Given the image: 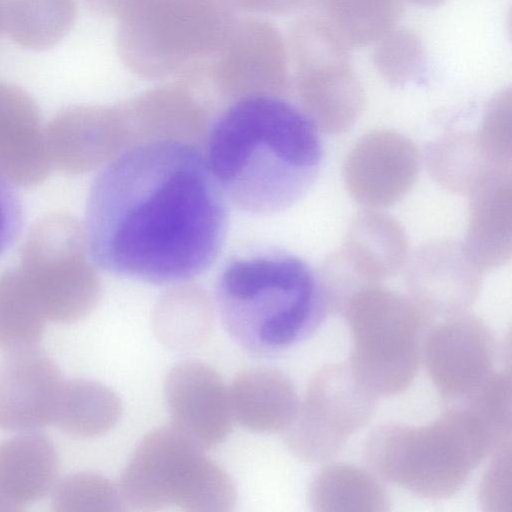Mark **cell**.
I'll list each match as a JSON object with an SVG mask.
<instances>
[{
    "mask_svg": "<svg viewBox=\"0 0 512 512\" xmlns=\"http://www.w3.org/2000/svg\"><path fill=\"white\" fill-rule=\"evenodd\" d=\"M405 266L409 296L430 317L467 312L480 292L483 271L471 261L462 243H426Z\"/></svg>",
    "mask_w": 512,
    "mask_h": 512,
    "instance_id": "obj_14",
    "label": "cell"
},
{
    "mask_svg": "<svg viewBox=\"0 0 512 512\" xmlns=\"http://www.w3.org/2000/svg\"><path fill=\"white\" fill-rule=\"evenodd\" d=\"M122 107L72 105L59 111L45 127L52 168L68 174L88 172L116 150Z\"/></svg>",
    "mask_w": 512,
    "mask_h": 512,
    "instance_id": "obj_17",
    "label": "cell"
},
{
    "mask_svg": "<svg viewBox=\"0 0 512 512\" xmlns=\"http://www.w3.org/2000/svg\"><path fill=\"white\" fill-rule=\"evenodd\" d=\"M51 505L56 512L127 510L119 485L93 472L73 473L55 484Z\"/></svg>",
    "mask_w": 512,
    "mask_h": 512,
    "instance_id": "obj_30",
    "label": "cell"
},
{
    "mask_svg": "<svg viewBox=\"0 0 512 512\" xmlns=\"http://www.w3.org/2000/svg\"><path fill=\"white\" fill-rule=\"evenodd\" d=\"M478 487L483 510L511 512V440L496 447Z\"/></svg>",
    "mask_w": 512,
    "mask_h": 512,
    "instance_id": "obj_34",
    "label": "cell"
},
{
    "mask_svg": "<svg viewBox=\"0 0 512 512\" xmlns=\"http://www.w3.org/2000/svg\"><path fill=\"white\" fill-rule=\"evenodd\" d=\"M14 185L0 173V255L14 244L23 225L22 203Z\"/></svg>",
    "mask_w": 512,
    "mask_h": 512,
    "instance_id": "obj_35",
    "label": "cell"
},
{
    "mask_svg": "<svg viewBox=\"0 0 512 512\" xmlns=\"http://www.w3.org/2000/svg\"><path fill=\"white\" fill-rule=\"evenodd\" d=\"M303 111L327 134L347 131L365 107V92L345 52L311 55L294 66Z\"/></svg>",
    "mask_w": 512,
    "mask_h": 512,
    "instance_id": "obj_16",
    "label": "cell"
},
{
    "mask_svg": "<svg viewBox=\"0 0 512 512\" xmlns=\"http://www.w3.org/2000/svg\"><path fill=\"white\" fill-rule=\"evenodd\" d=\"M6 0H0V33L3 31V12Z\"/></svg>",
    "mask_w": 512,
    "mask_h": 512,
    "instance_id": "obj_38",
    "label": "cell"
},
{
    "mask_svg": "<svg viewBox=\"0 0 512 512\" xmlns=\"http://www.w3.org/2000/svg\"><path fill=\"white\" fill-rule=\"evenodd\" d=\"M58 455L44 435L23 432L0 443V512L22 511L56 483Z\"/></svg>",
    "mask_w": 512,
    "mask_h": 512,
    "instance_id": "obj_20",
    "label": "cell"
},
{
    "mask_svg": "<svg viewBox=\"0 0 512 512\" xmlns=\"http://www.w3.org/2000/svg\"><path fill=\"white\" fill-rule=\"evenodd\" d=\"M51 168L38 105L22 88L0 82V173L15 185L34 187Z\"/></svg>",
    "mask_w": 512,
    "mask_h": 512,
    "instance_id": "obj_18",
    "label": "cell"
},
{
    "mask_svg": "<svg viewBox=\"0 0 512 512\" xmlns=\"http://www.w3.org/2000/svg\"><path fill=\"white\" fill-rule=\"evenodd\" d=\"M499 445L469 408L449 404L427 424L378 426L367 438L365 458L385 481L420 498L443 500L456 495Z\"/></svg>",
    "mask_w": 512,
    "mask_h": 512,
    "instance_id": "obj_4",
    "label": "cell"
},
{
    "mask_svg": "<svg viewBox=\"0 0 512 512\" xmlns=\"http://www.w3.org/2000/svg\"><path fill=\"white\" fill-rule=\"evenodd\" d=\"M182 76L192 85L210 84L234 101L258 94L279 95L288 86V47L269 22L235 17L216 49Z\"/></svg>",
    "mask_w": 512,
    "mask_h": 512,
    "instance_id": "obj_10",
    "label": "cell"
},
{
    "mask_svg": "<svg viewBox=\"0 0 512 512\" xmlns=\"http://www.w3.org/2000/svg\"><path fill=\"white\" fill-rule=\"evenodd\" d=\"M310 508L316 512H386L389 496L368 471L348 464H331L313 477L308 490Z\"/></svg>",
    "mask_w": 512,
    "mask_h": 512,
    "instance_id": "obj_24",
    "label": "cell"
},
{
    "mask_svg": "<svg viewBox=\"0 0 512 512\" xmlns=\"http://www.w3.org/2000/svg\"><path fill=\"white\" fill-rule=\"evenodd\" d=\"M228 393L233 421L257 433L285 430L299 405L291 380L272 368L241 371L232 380Z\"/></svg>",
    "mask_w": 512,
    "mask_h": 512,
    "instance_id": "obj_21",
    "label": "cell"
},
{
    "mask_svg": "<svg viewBox=\"0 0 512 512\" xmlns=\"http://www.w3.org/2000/svg\"><path fill=\"white\" fill-rule=\"evenodd\" d=\"M88 253L84 226L72 215H47L29 231L17 270L46 320L77 322L96 307L100 283Z\"/></svg>",
    "mask_w": 512,
    "mask_h": 512,
    "instance_id": "obj_8",
    "label": "cell"
},
{
    "mask_svg": "<svg viewBox=\"0 0 512 512\" xmlns=\"http://www.w3.org/2000/svg\"><path fill=\"white\" fill-rule=\"evenodd\" d=\"M511 89L496 94L488 103L476 135L486 161L495 169L511 170L512 163Z\"/></svg>",
    "mask_w": 512,
    "mask_h": 512,
    "instance_id": "obj_33",
    "label": "cell"
},
{
    "mask_svg": "<svg viewBox=\"0 0 512 512\" xmlns=\"http://www.w3.org/2000/svg\"><path fill=\"white\" fill-rule=\"evenodd\" d=\"M226 198L192 144L156 139L115 156L87 200L89 254L104 271L178 284L207 270L227 234Z\"/></svg>",
    "mask_w": 512,
    "mask_h": 512,
    "instance_id": "obj_1",
    "label": "cell"
},
{
    "mask_svg": "<svg viewBox=\"0 0 512 512\" xmlns=\"http://www.w3.org/2000/svg\"><path fill=\"white\" fill-rule=\"evenodd\" d=\"M415 5L433 7L441 4L445 0H407Z\"/></svg>",
    "mask_w": 512,
    "mask_h": 512,
    "instance_id": "obj_37",
    "label": "cell"
},
{
    "mask_svg": "<svg viewBox=\"0 0 512 512\" xmlns=\"http://www.w3.org/2000/svg\"><path fill=\"white\" fill-rule=\"evenodd\" d=\"M164 398L172 426L205 450L219 445L232 430L228 387L204 362L176 364L165 378Z\"/></svg>",
    "mask_w": 512,
    "mask_h": 512,
    "instance_id": "obj_13",
    "label": "cell"
},
{
    "mask_svg": "<svg viewBox=\"0 0 512 512\" xmlns=\"http://www.w3.org/2000/svg\"><path fill=\"white\" fill-rule=\"evenodd\" d=\"M215 296L227 333L243 349L259 355L303 342L332 309L319 271L276 250L228 260L218 276Z\"/></svg>",
    "mask_w": 512,
    "mask_h": 512,
    "instance_id": "obj_3",
    "label": "cell"
},
{
    "mask_svg": "<svg viewBox=\"0 0 512 512\" xmlns=\"http://www.w3.org/2000/svg\"><path fill=\"white\" fill-rule=\"evenodd\" d=\"M377 398L348 362L323 366L311 377L296 414L285 429L287 449L307 463L331 459L367 425Z\"/></svg>",
    "mask_w": 512,
    "mask_h": 512,
    "instance_id": "obj_9",
    "label": "cell"
},
{
    "mask_svg": "<svg viewBox=\"0 0 512 512\" xmlns=\"http://www.w3.org/2000/svg\"><path fill=\"white\" fill-rule=\"evenodd\" d=\"M46 321L18 270L0 274V350L37 346Z\"/></svg>",
    "mask_w": 512,
    "mask_h": 512,
    "instance_id": "obj_28",
    "label": "cell"
},
{
    "mask_svg": "<svg viewBox=\"0 0 512 512\" xmlns=\"http://www.w3.org/2000/svg\"><path fill=\"white\" fill-rule=\"evenodd\" d=\"M325 20L348 45L377 42L394 28L399 0H320Z\"/></svg>",
    "mask_w": 512,
    "mask_h": 512,
    "instance_id": "obj_29",
    "label": "cell"
},
{
    "mask_svg": "<svg viewBox=\"0 0 512 512\" xmlns=\"http://www.w3.org/2000/svg\"><path fill=\"white\" fill-rule=\"evenodd\" d=\"M419 164L411 139L395 130L376 129L363 135L348 153L345 186L353 200L366 208L389 207L412 188Z\"/></svg>",
    "mask_w": 512,
    "mask_h": 512,
    "instance_id": "obj_12",
    "label": "cell"
},
{
    "mask_svg": "<svg viewBox=\"0 0 512 512\" xmlns=\"http://www.w3.org/2000/svg\"><path fill=\"white\" fill-rule=\"evenodd\" d=\"M512 380L509 369L494 371L467 399L469 408L491 431L498 443L511 440Z\"/></svg>",
    "mask_w": 512,
    "mask_h": 512,
    "instance_id": "obj_32",
    "label": "cell"
},
{
    "mask_svg": "<svg viewBox=\"0 0 512 512\" xmlns=\"http://www.w3.org/2000/svg\"><path fill=\"white\" fill-rule=\"evenodd\" d=\"M351 337L348 363L378 397L402 393L419 368L431 317L410 297L379 283L355 289L340 307Z\"/></svg>",
    "mask_w": 512,
    "mask_h": 512,
    "instance_id": "obj_7",
    "label": "cell"
},
{
    "mask_svg": "<svg viewBox=\"0 0 512 512\" xmlns=\"http://www.w3.org/2000/svg\"><path fill=\"white\" fill-rule=\"evenodd\" d=\"M118 485L126 508L141 512H228L237 497L229 474L172 425L142 438Z\"/></svg>",
    "mask_w": 512,
    "mask_h": 512,
    "instance_id": "obj_5",
    "label": "cell"
},
{
    "mask_svg": "<svg viewBox=\"0 0 512 512\" xmlns=\"http://www.w3.org/2000/svg\"><path fill=\"white\" fill-rule=\"evenodd\" d=\"M121 415V400L112 389L77 378L64 380L52 423L70 436L93 438L114 428Z\"/></svg>",
    "mask_w": 512,
    "mask_h": 512,
    "instance_id": "obj_23",
    "label": "cell"
},
{
    "mask_svg": "<svg viewBox=\"0 0 512 512\" xmlns=\"http://www.w3.org/2000/svg\"><path fill=\"white\" fill-rule=\"evenodd\" d=\"M318 128L279 95L237 99L219 116L206 161L225 198L256 215L284 211L310 189L322 162Z\"/></svg>",
    "mask_w": 512,
    "mask_h": 512,
    "instance_id": "obj_2",
    "label": "cell"
},
{
    "mask_svg": "<svg viewBox=\"0 0 512 512\" xmlns=\"http://www.w3.org/2000/svg\"><path fill=\"white\" fill-rule=\"evenodd\" d=\"M231 8L253 13H289L319 6L320 0H226Z\"/></svg>",
    "mask_w": 512,
    "mask_h": 512,
    "instance_id": "obj_36",
    "label": "cell"
},
{
    "mask_svg": "<svg viewBox=\"0 0 512 512\" xmlns=\"http://www.w3.org/2000/svg\"><path fill=\"white\" fill-rule=\"evenodd\" d=\"M469 222L463 244L482 271L505 264L512 251L511 170L485 175L469 192Z\"/></svg>",
    "mask_w": 512,
    "mask_h": 512,
    "instance_id": "obj_19",
    "label": "cell"
},
{
    "mask_svg": "<svg viewBox=\"0 0 512 512\" xmlns=\"http://www.w3.org/2000/svg\"><path fill=\"white\" fill-rule=\"evenodd\" d=\"M76 17V0H6L3 30L18 46L44 51L69 33Z\"/></svg>",
    "mask_w": 512,
    "mask_h": 512,
    "instance_id": "obj_25",
    "label": "cell"
},
{
    "mask_svg": "<svg viewBox=\"0 0 512 512\" xmlns=\"http://www.w3.org/2000/svg\"><path fill=\"white\" fill-rule=\"evenodd\" d=\"M431 176L443 188L469 193L488 173L499 170L485 159L476 135L453 133L431 143L427 151Z\"/></svg>",
    "mask_w": 512,
    "mask_h": 512,
    "instance_id": "obj_26",
    "label": "cell"
},
{
    "mask_svg": "<svg viewBox=\"0 0 512 512\" xmlns=\"http://www.w3.org/2000/svg\"><path fill=\"white\" fill-rule=\"evenodd\" d=\"M208 299L196 291H178L164 297L153 312V329L159 340L174 349L201 344L212 327Z\"/></svg>",
    "mask_w": 512,
    "mask_h": 512,
    "instance_id": "obj_27",
    "label": "cell"
},
{
    "mask_svg": "<svg viewBox=\"0 0 512 512\" xmlns=\"http://www.w3.org/2000/svg\"><path fill=\"white\" fill-rule=\"evenodd\" d=\"M421 357L442 399L459 404L495 371L496 343L484 321L463 312L442 318L425 334Z\"/></svg>",
    "mask_w": 512,
    "mask_h": 512,
    "instance_id": "obj_11",
    "label": "cell"
},
{
    "mask_svg": "<svg viewBox=\"0 0 512 512\" xmlns=\"http://www.w3.org/2000/svg\"><path fill=\"white\" fill-rule=\"evenodd\" d=\"M341 252L362 280L379 283L406 265L409 243L397 219L369 209L352 219Z\"/></svg>",
    "mask_w": 512,
    "mask_h": 512,
    "instance_id": "obj_22",
    "label": "cell"
},
{
    "mask_svg": "<svg viewBox=\"0 0 512 512\" xmlns=\"http://www.w3.org/2000/svg\"><path fill=\"white\" fill-rule=\"evenodd\" d=\"M233 11L226 0H140L118 17V54L140 76L183 75L220 44Z\"/></svg>",
    "mask_w": 512,
    "mask_h": 512,
    "instance_id": "obj_6",
    "label": "cell"
},
{
    "mask_svg": "<svg viewBox=\"0 0 512 512\" xmlns=\"http://www.w3.org/2000/svg\"><path fill=\"white\" fill-rule=\"evenodd\" d=\"M64 382L37 346L4 352L0 361V428L29 432L53 422Z\"/></svg>",
    "mask_w": 512,
    "mask_h": 512,
    "instance_id": "obj_15",
    "label": "cell"
},
{
    "mask_svg": "<svg viewBox=\"0 0 512 512\" xmlns=\"http://www.w3.org/2000/svg\"><path fill=\"white\" fill-rule=\"evenodd\" d=\"M376 43L374 64L386 81L395 86H403L422 76L424 49L413 32L405 28H392Z\"/></svg>",
    "mask_w": 512,
    "mask_h": 512,
    "instance_id": "obj_31",
    "label": "cell"
}]
</instances>
